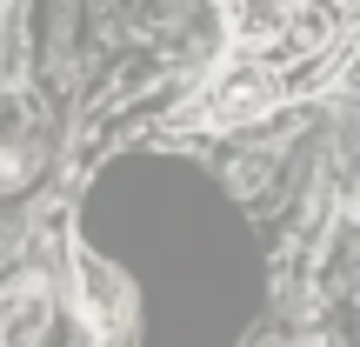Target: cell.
<instances>
[{"label":"cell","mask_w":360,"mask_h":347,"mask_svg":"<svg viewBox=\"0 0 360 347\" xmlns=\"http://www.w3.org/2000/svg\"><path fill=\"white\" fill-rule=\"evenodd\" d=\"M233 34L247 53H314L334 34V0H233Z\"/></svg>","instance_id":"6da1fadb"},{"label":"cell","mask_w":360,"mask_h":347,"mask_svg":"<svg viewBox=\"0 0 360 347\" xmlns=\"http://www.w3.org/2000/svg\"><path fill=\"white\" fill-rule=\"evenodd\" d=\"M274 101H281V74L267 67V53H260V61H233L227 74L207 87V127H247V120H260Z\"/></svg>","instance_id":"7a4b0ae2"},{"label":"cell","mask_w":360,"mask_h":347,"mask_svg":"<svg viewBox=\"0 0 360 347\" xmlns=\"http://www.w3.org/2000/svg\"><path fill=\"white\" fill-rule=\"evenodd\" d=\"M47 294L40 287H20V294L7 301V314H0V347H40L47 341Z\"/></svg>","instance_id":"3957f363"},{"label":"cell","mask_w":360,"mask_h":347,"mask_svg":"<svg viewBox=\"0 0 360 347\" xmlns=\"http://www.w3.org/2000/svg\"><path fill=\"white\" fill-rule=\"evenodd\" d=\"M80 281H87V308H94V321H101V308L114 301V274H107L101 260H80Z\"/></svg>","instance_id":"277c9868"},{"label":"cell","mask_w":360,"mask_h":347,"mask_svg":"<svg viewBox=\"0 0 360 347\" xmlns=\"http://www.w3.org/2000/svg\"><path fill=\"white\" fill-rule=\"evenodd\" d=\"M354 214H360V194H354Z\"/></svg>","instance_id":"5b68a950"}]
</instances>
